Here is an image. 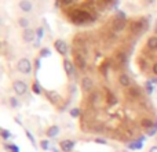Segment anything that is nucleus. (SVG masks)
Listing matches in <instances>:
<instances>
[{
  "instance_id": "15",
  "label": "nucleus",
  "mask_w": 157,
  "mask_h": 152,
  "mask_svg": "<svg viewBox=\"0 0 157 152\" xmlns=\"http://www.w3.org/2000/svg\"><path fill=\"white\" fill-rule=\"evenodd\" d=\"M18 25L19 28H22V29H29L30 28V21L26 18V17H19L18 18Z\"/></svg>"
},
{
  "instance_id": "9",
  "label": "nucleus",
  "mask_w": 157,
  "mask_h": 152,
  "mask_svg": "<svg viewBox=\"0 0 157 152\" xmlns=\"http://www.w3.org/2000/svg\"><path fill=\"white\" fill-rule=\"evenodd\" d=\"M92 89H94V80L90 76H84L81 79V90L88 93V91H92Z\"/></svg>"
},
{
  "instance_id": "27",
  "label": "nucleus",
  "mask_w": 157,
  "mask_h": 152,
  "mask_svg": "<svg viewBox=\"0 0 157 152\" xmlns=\"http://www.w3.org/2000/svg\"><path fill=\"white\" fill-rule=\"evenodd\" d=\"M7 148H8V151H10V152H19L18 147H17L15 144H10V145H7Z\"/></svg>"
},
{
  "instance_id": "16",
  "label": "nucleus",
  "mask_w": 157,
  "mask_h": 152,
  "mask_svg": "<svg viewBox=\"0 0 157 152\" xmlns=\"http://www.w3.org/2000/svg\"><path fill=\"white\" fill-rule=\"evenodd\" d=\"M8 104H10V106L11 108H14V109L21 106V101H19L18 95H13V97L8 98Z\"/></svg>"
},
{
  "instance_id": "5",
  "label": "nucleus",
  "mask_w": 157,
  "mask_h": 152,
  "mask_svg": "<svg viewBox=\"0 0 157 152\" xmlns=\"http://www.w3.org/2000/svg\"><path fill=\"white\" fill-rule=\"evenodd\" d=\"M63 69H65V74L68 78H73L76 75V65L69 58H63Z\"/></svg>"
},
{
  "instance_id": "21",
  "label": "nucleus",
  "mask_w": 157,
  "mask_h": 152,
  "mask_svg": "<svg viewBox=\"0 0 157 152\" xmlns=\"http://www.w3.org/2000/svg\"><path fill=\"white\" fill-rule=\"evenodd\" d=\"M81 115V109L80 108H72L71 109V116L72 118H75V119H76V118H78Z\"/></svg>"
},
{
  "instance_id": "18",
  "label": "nucleus",
  "mask_w": 157,
  "mask_h": 152,
  "mask_svg": "<svg viewBox=\"0 0 157 152\" xmlns=\"http://www.w3.org/2000/svg\"><path fill=\"white\" fill-rule=\"evenodd\" d=\"M142 126H144L145 129H153L156 126V123L153 122V120H150V119H144L142 120Z\"/></svg>"
},
{
  "instance_id": "28",
  "label": "nucleus",
  "mask_w": 157,
  "mask_h": 152,
  "mask_svg": "<svg viewBox=\"0 0 157 152\" xmlns=\"http://www.w3.org/2000/svg\"><path fill=\"white\" fill-rule=\"evenodd\" d=\"M95 142H97V144H106V140H103V138H99V137H97V138H95Z\"/></svg>"
},
{
  "instance_id": "14",
  "label": "nucleus",
  "mask_w": 157,
  "mask_h": 152,
  "mask_svg": "<svg viewBox=\"0 0 157 152\" xmlns=\"http://www.w3.org/2000/svg\"><path fill=\"white\" fill-rule=\"evenodd\" d=\"M58 134H59V126L58 125H51L46 131V136L48 137V138H54Z\"/></svg>"
},
{
  "instance_id": "22",
  "label": "nucleus",
  "mask_w": 157,
  "mask_h": 152,
  "mask_svg": "<svg viewBox=\"0 0 157 152\" xmlns=\"http://www.w3.org/2000/svg\"><path fill=\"white\" fill-rule=\"evenodd\" d=\"M11 136H13V134H11V131H10V130H7V129H3V130H2V138L4 140V141H6V140L10 138Z\"/></svg>"
},
{
  "instance_id": "12",
  "label": "nucleus",
  "mask_w": 157,
  "mask_h": 152,
  "mask_svg": "<svg viewBox=\"0 0 157 152\" xmlns=\"http://www.w3.org/2000/svg\"><path fill=\"white\" fill-rule=\"evenodd\" d=\"M46 95H47V98H48V100L51 101V104H54V105H58V104H59L61 101H62L61 95L58 94V93H55V91H51V90L46 91Z\"/></svg>"
},
{
  "instance_id": "24",
  "label": "nucleus",
  "mask_w": 157,
  "mask_h": 152,
  "mask_svg": "<svg viewBox=\"0 0 157 152\" xmlns=\"http://www.w3.org/2000/svg\"><path fill=\"white\" fill-rule=\"evenodd\" d=\"M25 133H26L28 138H29V141L32 142V145H33V147H35V148H37V145H36V140H35V137L32 136V133H30L29 130H26V131H25Z\"/></svg>"
},
{
  "instance_id": "29",
  "label": "nucleus",
  "mask_w": 157,
  "mask_h": 152,
  "mask_svg": "<svg viewBox=\"0 0 157 152\" xmlns=\"http://www.w3.org/2000/svg\"><path fill=\"white\" fill-rule=\"evenodd\" d=\"M152 72H153V75L157 76V62L153 64V66H152Z\"/></svg>"
},
{
  "instance_id": "1",
  "label": "nucleus",
  "mask_w": 157,
  "mask_h": 152,
  "mask_svg": "<svg viewBox=\"0 0 157 152\" xmlns=\"http://www.w3.org/2000/svg\"><path fill=\"white\" fill-rule=\"evenodd\" d=\"M71 21L76 25H83V24H87V22L92 21V17H91V14L87 13V11L76 10L71 14Z\"/></svg>"
},
{
  "instance_id": "4",
  "label": "nucleus",
  "mask_w": 157,
  "mask_h": 152,
  "mask_svg": "<svg viewBox=\"0 0 157 152\" xmlns=\"http://www.w3.org/2000/svg\"><path fill=\"white\" fill-rule=\"evenodd\" d=\"M54 47H55V51H57L59 55H63V57H65L69 51L68 43H66L65 40H62V39H57V40L54 42Z\"/></svg>"
},
{
  "instance_id": "8",
  "label": "nucleus",
  "mask_w": 157,
  "mask_h": 152,
  "mask_svg": "<svg viewBox=\"0 0 157 152\" xmlns=\"http://www.w3.org/2000/svg\"><path fill=\"white\" fill-rule=\"evenodd\" d=\"M119 84L121 87H124V89H130V87L132 86V79L130 78V75L128 74L121 72V74L119 75Z\"/></svg>"
},
{
  "instance_id": "26",
  "label": "nucleus",
  "mask_w": 157,
  "mask_h": 152,
  "mask_svg": "<svg viewBox=\"0 0 157 152\" xmlns=\"http://www.w3.org/2000/svg\"><path fill=\"white\" fill-rule=\"evenodd\" d=\"M36 36H37V40H41V39L44 38V29L43 28H39L37 30H36Z\"/></svg>"
},
{
  "instance_id": "30",
  "label": "nucleus",
  "mask_w": 157,
  "mask_h": 152,
  "mask_svg": "<svg viewBox=\"0 0 157 152\" xmlns=\"http://www.w3.org/2000/svg\"><path fill=\"white\" fill-rule=\"evenodd\" d=\"M35 66H36V69H39V68H40V58H37V60H36Z\"/></svg>"
},
{
  "instance_id": "20",
  "label": "nucleus",
  "mask_w": 157,
  "mask_h": 152,
  "mask_svg": "<svg viewBox=\"0 0 157 152\" xmlns=\"http://www.w3.org/2000/svg\"><path fill=\"white\" fill-rule=\"evenodd\" d=\"M145 90H146L149 94H152V93L155 91V86H153V83L150 80H147L146 83H145Z\"/></svg>"
},
{
  "instance_id": "2",
  "label": "nucleus",
  "mask_w": 157,
  "mask_h": 152,
  "mask_svg": "<svg viewBox=\"0 0 157 152\" xmlns=\"http://www.w3.org/2000/svg\"><path fill=\"white\" fill-rule=\"evenodd\" d=\"M17 71L22 75H30L32 74L33 65H32V62H30L29 58L22 57L21 60H18V62H17Z\"/></svg>"
},
{
  "instance_id": "31",
  "label": "nucleus",
  "mask_w": 157,
  "mask_h": 152,
  "mask_svg": "<svg viewBox=\"0 0 157 152\" xmlns=\"http://www.w3.org/2000/svg\"><path fill=\"white\" fill-rule=\"evenodd\" d=\"M147 152H157V145H153V147H150Z\"/></svg>"
},
{
  "instance_id": "11",
  "label": "nucleus",
  "mask_w": 157,
  "mask_h": 152,
  "mask_svg": "<svg viewBox=\"0 0 157 152\" xmlns=\"http://www.w3.org/2000/svg\"><path fill=\"white\" fill-rule=\"evenodd\" d=\"M18 7L22 13L29 14V13H32V10H33V3L30 2V0H21V2L18 3Z\"/></svg>"
},
{
  "instance_id": "35",
  "label": "nucleus",
  "mask_w": 157,
  "mask_h": 152,
  "mask_svg": "<svg viewBox=\"0 0 157 152\" xmlns=\"http://www.w3.org/2000/svg\"><path fill=\"white\" fill-rule=\"evenodd\" d=\"M146 2H147V3H153V2H155V0H146Z\"/></svg>"
},
{
  "instance_id": "7",
  "label": "nucleus",
  "mask_w": 157,
  "mask_h": 152,
  "mask_svg": "<svg viewBox=\"0 0 157 152\" xmlns=\"http://www.w3.org/2000/svg\"><path fill=\"white\" fill-rule=\"evenodd\" d=\"M36 30L32 29V28H29V29H25L22 30V40L25 42V43H33V42L36 40Z\"/></svg>"
},
{
  "instance_id": "10",
  "label": "nucleus",
  "mask_w": 157,
  "mask_h": 152,
  "mask_svg": "<svg viewBox=\"0 0 157 152\" xmlns=\"http://www.w3.org/2000/svg\"><path fill=\"white\" fill-rule=\"evenodd\" d=\"M75 141L73 140H62V141L59 142V147H61V151L62 152H72L75 150Z\"/></svg>"
},
{
  "instance_id": "6",
  "label": "nucleus",
  "mask_w": 157,
  "mask_h": 152,
  "mask_svg": "<svg viewBox=\"0 0 157 152\" xmlns=\"http://www.w3.org/2000/svg\"><path fill=\"white\" fill-rule=\"evenodd\" d=\"M75 65L80 71H86L87 69V60L81 53H75Z\"/></svg>"
},
{
  "instance_id": "34",
  "label": "nucleus",
  "mask_w": 157,
  "mask_h": 152,
  "mask_svg": "<svg viewBox=\"0 0 157 152\" xmlns=\"http://www.w3.org/2000/svg\"><path fill=\"white\" fill-rule=\"evenodd\" d=\"M155 35H157V25H156V28H155Z\"/></svg>"
},
{
  "instance_id": "13",
  "label": "nucleus",
  "mask_w": 157,
  "mask_h": 152,
  "mask_svg": "<svg viewBox=\"0 0 157 152\" xmlns=\"http://www.w3.org/2000/svg\"><path fill=\"white\" fill-rule=\"evenodd\" d=\"M145 46H146V49L150 50V51H156V50H157V35L149 36Z\"/></svg>"
},
{
  "instance_id": "19",
  "label": "nucleus",
  "mask_w": 157,
  "mask_h": 152,
  "mask_svg": "<svg viewBox=\"0 0 157 152\" xmlns=\"http://www.w3.org/2000/svg\"><path fill=\"white\" fill-rule=\"evenodd\" d=\"M32 90H33V93H35V94H41V91H43V90H41V87H40V84H39V82H33V86H32Z\"/></svg>"
},
{
  "instance_id": "3",
  "label": "nucleus",
  "mask_w": 157,
  "mask_h": 152,
  "mask_svg": "<svg viewBox=\"0 0 157 152\" xmlns=\"http://www.w3.org/2000/svg\"><path fill=\"white\" fill-rule=\"evenodd\" d=\"M28 90H29V87H28L26 82L21 80V79H15V80L13 82V91L15 93V95H18V97L25 95L28 93Z\"/></svg>"
},
{
  "instance_id": "17",
  "label": "nucleus",
  "mask_w": 157,
  "mask_h": 152,
  "mask_svg": "<svg viewBox=\"0 0 157 152\" xmlns=\"http://www.w3.org/2000/svg\"><path fill=\"white\" fill-rule=\"evenodd\" d=\"M128 94H130V97H132V98H138V97H141L142 91H141V89H139V87L135 86V87H130Z\"/></svg>"
},
{
  "instance_id": "23",
  "label": "nucleus",
  "mask_w": 157,
  "mask_h": 152,
  "mask_svg": "<svg viewBox=\"0 0 157 152\" xmlns=\"http://www.w3.org/2000/svg\"><path fill=\"white\" fill-rule=\"evenodd\" d=\"M51 55V50L47 49V47H43L40 50V57H50Z\"/></svg>"
},
{
  "instance_id": "25",
  "label": "nucleus",
  "mask_w": 157,
  "mask_h": 152,
  "mask_svg": "<svg viewBox=\"0 0 157 152\" xmlns=\"http://www.w3.org/2000/svg\"><path fill=\"white\" fill-rule=\"evenodd\" d=\"M40 147L43 151H48L50 150V142L47 141V140H43V141H40Z\"/></svg>"
},
{
  "instance_id": "33",
  "label": "nucleus",
  "mask_w": 157,
  "mask_h": 152,
  "mask_svg": "<svg viewBox=\"0 0 157 152\" xmlns=\"http://www.w3.org/2000/svg\"><path fill=\"white\" fill-rule=\"evenodd\" d=\"M150 82H152L153 84H157V79H152V80H150Z\"/></svg>"
},
{
  "instance_id": "32",
  "label": "nucleus",
  "mask_w": 157,
  "mask_h": 152,
  "mask_svg": "<svg viewBox=\"0 0 157 152\" xmlns=\"http://www.w3.org/2000/svg\"><path fill=\"white\" fill-rule=\"evenodd\" d=\"M72 2H73V0H62V3H63V4H71Z\"/></svg>"
}]
</instances>
